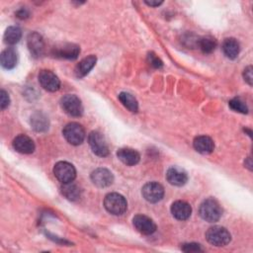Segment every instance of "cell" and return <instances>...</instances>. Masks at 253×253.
<instances>
[{
    "mask_svg": "<svg viewBox=\"0 0 253 253\" xmlns=\"http://www.w3.org/2000/svg\"><path fill=\"white\" fill-rule=\"evenodd\" d=\"M199 212L204 220L208 222H215L220 218L222 210L216 200L210 198L201 204Z\"/></svg>",
    "mask_w": 253,
    "mask_h": 253,
    "instance_id": "1",
    "label": "cell"
},
{
    "mask_svg": "<svg viewBox=\"0 0 253 253\" xmlns=\"http://www.w3.org/2000/svg\"><path fill=\"white\" fill-rule=\"evenodd\" d=\"M104 207L110 213L121 215L126 211L127 203L121 194L110 193L104 199Z\"/></svg>",
    "mask_w": 253,
    "mask_h": 253,
    "instance_id": "2",
    "label": "cell"
},
{
    "mask_svg": "<svg viewBox=\"0 0 253 253\" xmlns=\"http://www.w3.org/2000/svg\"><path fill=\"white\" fill-rule=\"evenodd\" d=\"M206 238L211 245L220 247V246H225L230 242L231 235L226 228L215 225V226L210 227L207 230Z\"/></svg>",
    "mask_w": 253,
    "mask_h": 253,
    "instance_id": "3",
    "label": "cell"
},
{
    "mask_svg": "<svg viewBox=\"0 0 253 253\" xmlns=\"http://www.w3.org/2000/svg\"><path fill=\"white\" fill-rule=\"evenodd\" d=\"M60 106L63 112L70 117H80L83 114V106L81 100L76 95H64L60 100Z\"/></svg>",
    "mask_w": 253,
    "mask_h": 253,
    "instance_id": "4",
    "label": "cell"
},
{
    "mask_svg": "<svg viewBox=\"0 0 253 253\" xmlns=\"http://www.w3.org/2000/svg\"><path fill=\"white\" fill-rule=\"evenodd\" d=\"M62 133L65 139L72 145L81 144L85 138V130L83 126L78 123L67 124L64 126Z\"/></svg>",
    "mask_w": 253,
    "mask_h": 253,
    "instance_id": "5",
    "label": "cell"
},
{
    "mask_svg": "<svg viewBox=\"0 0 253 253\" xmlns=\"http://www.w3.org/2000/svg\"><path fill=\"white\" fill-rule=\"evenodd\" d=\"M53 174L59 182L64 184L73 182L76 177V170L69 162L59 161L53 167Z\"/></svg>",
    "mask_w": 253,
    "mask_h": 253,
    "instance_id": "6",
    "label": "cell"
},
{
    "mask_svg": "<svg viewBox=\"0 0 253 253\" xmlns=\"http://www.w3.org/2000/svg\"><path fill=\"white\" fill-rule=\"evenodd\" d=\"M88 142L92 151L100 156L105 157L109 154V146L104 135L99 131H92L88 135Z\"/></svg>",
    "mask_w": 253,
    "mask_h": 253,
    "instance_id": "7",
    "label": "cell"
},
{
    "mask_svg": "<svg viewBox=\"0 0 253 253\" xmlns=\"http://www.w3.org/2000/svg\"><path fill=\"white\" fill-rule=\"evenodd\" d=\"M79 53H80V47L77 44L71 43V42L60 43L53 46L52 48L53 56L58 58H63V59L73 60L78 57Z\"/></svg>",
    "mask_w": 253,
    "mask_h": 253,
    "instance_id": "8",
    "label": "cell"
},
{
    "mask_svg": "<svg viewBox=\"0 0 253 253\" xmlns=\"http://www.w3.org/2000/svg\"><path fill=\"white\" fill-rule=\"evenodd\" d=\"M141 194L147 202L157 203L162 200L164 196V189L162 185L157 182H148L142 187Z\"/></svg>",
    "mask_w": 253,
    "mask_h": 253,
    "instance_id": "9",
    "label": "cell"
},
{
    "mask_svg": "<svg viewBox=\"0 0 253 253\" xmlns=\"http://www.w3.org/2000/svg\"><path fill=\"white\" fill-rule=\"evenodd\" d=\"M39 82L43 89L49 92H55L60 87L58 77L52 71L46 69H43L39 73Z\"/></svg>",
    "mask_w": 253,
    "mask_h": 253,
    "instance_id": "10",
    "label": "cell"
},
{
    "mask_svg": "<svg viewBox=\"0 0 253 253\" xmlns=\"http://www.w3.org/2000/svg\"><path fill=\"white\" fill-rule=\"evenodd\" d=\"M132 223L135 229L144 235H150L156 230L155 222L144 214H136L132 218Z\"/></svg>",
    "mask_w": 253,
    "mask_h": 253,
    "instance_id": "11",
    "label": "cell"
},
{
    "mask_svg": "<svg viewBox=\"0 0 253 253\" xmlns=\"http://www.w3.org/2000/svg\"><path fill=\"white\" fill-rule=\"evenodd\" d=\"M91 180L99 188H106L113 184V173L106 168H97L91 173Z\"/></svg>",
    "mask_w": 253,
    "mask_h": 253,
    "instance_id": "12",
    "label": "cell"
},
{
    "mask_svg": "<svg viewBox=\"0 0 253 253\" xmlns=\"http://www.w3.org/2000/svg\"><path fill=\"white\" fill-rule=\"evenodd\" d=\"M167 181L173 186H183L188 181V174L187 172L178 166H172L167 170L166 173Z\"/></svg>",
    "mask_w": 253,
    "mask_h": 253,
    "instance_id": "13",
    "label": "cell"
},
{
    "mask_svg": "<svg viewBox=\"0 0 253 253\" xmlns=\"http://www.w3.org/2000/svg\"><path fill=\"white\" fill-rule=\"evenodd\" d=\"M13 147L23 154H31L35 150V142L26 134H19L13 139Z\"/></svg>",
    "mask_w": 253,
    "mask_h": 253,
    "instance_id": "14",
    "label": "cell"
},
{
    "mask_svg": "<svg viewBox=\"0 0 253 253\" xmlns=\"http://www.w3.org/2000/svg\"><path fill=\"white\" fill-rule=\"evenodd\" d=\"M27 42H28L29 50L31 54H33V56L39 57L43 53L44 42L42 37L40 34L36 32L31 33L27 39Z\"/></svg>",
    "mask_w": 253,
    "mask_h": 253,
    "instance_id": "15",
    "label": "cell"
},
{
    "mask_svg": "<svg viewBox=\"0 0 253 253\" xmlns=\"http://www.w3.org/2000/svg\"><path fill=\"white\" fill-rule=\"evenodd\" d=\"M171 213L179 220H186L192 213V208L187 202L176 201L171 206Z\"/></svg>",
    "mask_w": 253,
    "mask_h": 253,
    "instance_id": "16",
    "label": "cell"
},
{
    "mask_svg": "<svg viewBox=\"0 0 253 253\" xmlns=\"http://www.w3.org/2000/svg\"><path fill=\"white\" fill-rule=\"evenodd\" d=\"M97 61V58L95 55L91 54L87 57H84L82 60L79 61V63L75 66L74 73L77 78H82L86 76L95 66Z\"/></svg>",
    "mask_w": 253,
    "mask_h": 253,
    "instance_id": "17",
    "label": "cell"
},
{
    "mask_svg": "<svg viewBox=\"0 0 253 253\" xmlns=\"http://www.w3.org/2000/svg\"><path fill=\"white\" fill-rule=\"evenodd\" d=\"M117 156L124 164L128 166H133L137 164L140 160L139 153L136 150L127 147L120 148L117 152Z\"/></svg>",
    "mask_w": 253,
    "mask_h": 253,
    "instance_id": "18",
    "label": "cell"
},
{
    "mask_svg": "<svg viewBox=\"0 0 253 253\" xmlns=\"http://www.w3.org/2000/svg\"><path fill=\"white\" fill-rule=\"evenodd\" d=\"M193 145L196 151L202 154H209L212 152L214 148L213 140L208 135H199L195 137L193 141Z\"/></svg>",
    "mask_w": 253,
    "mask_h": 253,
    "instance_id": "19",
    "label": "cell"
},
{
    "mask_svg": "<svg viewBox=\"0 0 253 253\" xmlns=\"http://www.w3.org/2000/svg\"><path fill=\"white\" fill-rule=\"evenodd\" d=\"M18 61L17 50L13 47H7L4 49L0 56V62L5 69H13Z\"/></svg>",
    "mask_w": 253,
    "mask_h": 253,
    "instance_id": "20",
    "label": "cell"
},
{
    "mask_svg": "<svg viewBox=\"0 0 253 253\" xmlns=\"http://www.w3.org/2000/svg\"><path fill=\"white\" fill-rule=\"evenodd\" d=\"M222 50L226 57L229 59H234L237 57L240 51L239 42L233 38H227L222 42Z\"/></svg>",
    "mask_w": 253,
    "mask_h": 253,
    "instance_id": "21",
    "label": "cell"
},
{
    "mask_svg": "<svg viewBox=\"0 0 253 253\" xmlns=\"http://www.w3.org/2000/svg\"><path fill=\"white\" fill-rule=\"evenodd\" d=\"M31 126L36 131H45L49 126L48 119L44 114L41 112H36L31 116Z\"/></svg>",
    "mask_w": 253,
    "mask_h": 253,
    "instance_id": "22",
    "label": "cell"
},
{
    "mask_svg": "<svg viewBox=\"0 0 253 253\" xmlns=\"http://www.w3.org/2000/svg\"><path fill=\"white\" fill-rule=\"evenodd\" d=\"M60 190H61L62 195L70 201H75V200L79 199L80 194H81L80 188L73 182L62 184Z\"/></svg>",
    "mask_w": 253,
    "mask_h": 253,
    "instance_id": "23",
    "label": "cell"
},
{
    "mask_svg": "<svg viewBox=\"0 0 253 253\" xmlns=\"http://www.w3.org/2000/svg\"><path fill=\"white\" fill-rule=\"evenodd\" d=\"M22 38V31L17 26H10L4 33V42L7 44H15Z\"/></svg>",
    "mask_w": 253,
    "mask_h": 253,
    "instance_id": "24",
    "label": "cell"
},
{
    "mask_svg": "<svg viewBox=\"0 0 253 253\" xmlns=\"http://www.w3.org/2000/svg\"><path fill=\"white\" fill-rule=\"evenodd\" d=\"M119 100L128 111L132 113H136L138 111L137 101L131 94L127 92H121L119 94Z\"/></svg>",
    "mask_w": 253,
    "mask_h": 253,
    "instance_id": "25",
    "label": "cell"
},
{
    "mask_svg": "<svg viewBox=\"0 0 253 253\" xmlns=\"http://www.w3.org/2000/svg\"><path fill=\"white\" fill-rule=\"evenodd\" d=\"M198 46L201 48V50L206 53H211L215 47H216V41L211 37H205L199 40Z\"/></svg>",
    "mask_w": 253,
    "mask_h": 253,
    "instance_id": "26",
    "label": "cell"
},
{
    "mask_svg": "<svg viewBox=\"0 0 253 253\" xmlns=\"http://www.w3.org/2000/svg\"><path fill=\"white\" fill-rule=\"evenodd\" d=\"M228 105L235 112H238V113H241V114H247L248 113V108H247L246 104L238 98H234V99L230 100Z\"/></svg>",
    "mask_w": 253,
    "mask_h": 253,
    "instance_id": "27",
    "label": "cell"
},
{
    "mask_svg": "<svg viewBox=\"0 0 253 253\" xmlns=\"http://www.w3.org/2000/svg\"><path fill=\"white\" fill-rule=\"evenodd\" d=\"M147 59L148 62L151 66H153L154 68H161L163 66V62L162 60L153 52H149L147 55Z\"/></svg>",
    "mask_w": 253,
    "mask_h": 253,
    "instance_id": "28",
    "label": "cell"
},
{
    "mask_svg": "<svg viewBox=\"0 0 253 253\" xmlns=\"http://www.w3.org/2000/svg\"><path fill=\"white\" fill-rule=\"evenodd\" d=\"M182 250L185 252H202L203 249L198 243H185L182 246Z\"/></svg>",
    "mask_w": 253,
    "mask_h": 253,
    "instance_id": "29",
    "label": "cell"
},
{
    "mask_svg": "<svg viewBox=\"0 0 253 253\" xmlns=\"http://www.w3.org/2000/svg\"><path fill=\"white\" fill-rule=\"evenodd\" d=\"M10 104V97L5 90L0 91V106L1 110H5Z\"/></svg>",
    "mask_w": 253,
    "mask_h": 253,
    "instance_id": "30",
    "label": "cell"
},
{
    "mask_svg": "<svg viewBox=\"0 0 253 253\" xmlns=\"http://www.w3.org/2000/svg\"><path fill=\"white\" fill-rule=\"evenodd\" d=\"M243 78L244 80L251 86L252 81H253V76H252V66H247L244 71H243Z\"/></svg>",
    "mask_w": 253,
    "mask_h": 253,
    "instance_id": "31",
    "label": "cell"
},
{
    "mask_svg": "<svg viewBox=\"0 0 253 253\" xmlns=\"http://www.w3.org/2000/svg\"><path fill=\"white\" fill-rule=\"evenodd\" d=\"M17 16L20 19H26L27 17H29V12L26 9H21L17 12Z\"/></svg>",
    "mask_w": 253,
    "mask_h": 253,
    "instance_id": "32",
    "label": "cell"
},
{
    "mask_svg": "<svg viewBox=\"0 0 253 253\" xmlns=\"http://www.w3.org/2000/svg\"><path fill=\"white\" fill-rule=\"evenodd\" d=\"M144 3L150 7H158L163 2L162 1H144Z\"/></svg>",
    "mask_w": 253,
    "mask_h": 253,
    "instance_id": "33",
    "label": "cell"
}]
</instances>
